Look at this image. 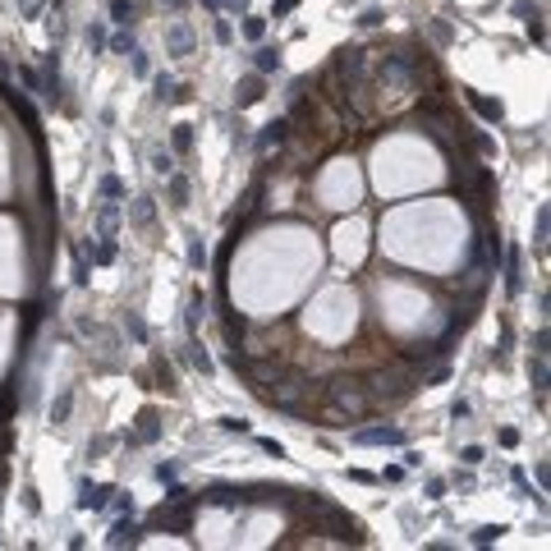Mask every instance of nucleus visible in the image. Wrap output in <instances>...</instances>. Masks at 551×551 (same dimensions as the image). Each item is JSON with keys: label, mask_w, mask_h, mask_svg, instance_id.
Wrapping results in <instances>:
<instances>
[{"label": "nucleus", "mask_w": 551, "mask_h": 551, "mask_svg": "<svg viewBox=\"0 0 551 551\" xmlns=\"http://www.w3.org/2000/svg\"><path fill=\"white\" fill-rule=\"evenodd\" d=\"M414 386H418V377H414V372L377 368V372L363 382V391H368V405H372V409H395V405H405V400L414 395Z\"/></svg>", "instance_id": "obj_1"}, {"label": "nucleus", "mask_w": 551, "mask_h": 551, "mask_svg": "<svg viewBox=\"0 0 551 551\" xmlns=\"http://www.w3.org/2000/svg\"><path fill=\"white\" fill-rule=\"evenodd\" d=\"M326 395L331 405H335V414H345V418H363V414H372V405H368V391L358 377H331L326 382Z\"/></svg>", "instance_id": "obj_2"}, {"label": "nucleus", "mask_w": 551, "mask_h": 551, "mask_svg": "<svg viewBox=\"0 0 551 551\" xmlns=\"http://www.w3.org/2000/svg\"><path fill=\"white\" fill-rule=\"evenodd\" d=\"M193 510H198V496H193V501H161V510L147 519V529L188 533V529H193Z\"/></svg>", "instance_id": "obj_3"}, {"label": "nucleus", "mask_w": 551, "mask_h": 551, "mask_svg": "<svg viewBox=\"0 0 551 551\" xmlns=\"http://www.w3.org/2000/svg\"><path fill=\"white\" fill-rule=\"evenodd\" d=\"M289 138H294V124H289V115H280V120H271V124H266V129L253 138V147H257V152H271V147L280 152Z\"/></svg>", "instance_id": "obj_4"}, {"label": "nucleus", "mask_w": 551, "mask_h": 551, "mask_svg": "<svg viewBox=\"0 0 551 551\" xmlns=\"http://www.w3.org/2000/svg\"><path fill=\"white\" fill-rule=\"evenodd\" d=\"M138 428H133V437H129V446H152L156 437H161V414H156V405H143L138 409Z\"/></svg>", "instance_id": "obj_5"}, {"label": "nucleus", "mask_w": 551, "mask_h": 551, "mask_svg": "<svg viewBox=\"0 0 551 551\" xmlns=\"http://www.w3.org/2000/svg\"><path fill=\"white\" fill-rule=\"evenodd\" d=\"M110 496H115V487H110V483H92V478H83V483H78V510H106Z\"/></svg>", "instance_id": "obj_6"}, {"label": "nucleus", "mask_w": 551, "mask_h": 551, "mask_svg": "<svg viewBox=\"0 0 551 551\" xmlns=\"http://www.w3.org/2000/svg\"><path fill=\"white\" fill-rule=\"evenodd\" d=\"M266 97V74H257V69H253V74H248V78H239V83H234V106H257V101H262Z\"/></svg>", "instance_id": "obj_7"}, {"label": "nucleus", "mask_w": 551, "mask_h": 551, "mask_svg": "<svg viewBox=\"0 0 551 551\" xmlns=\"http://www.w3.org/2000/svg\"><path fill=\"white\" fill-rule=\"evenodd\" d=\"M354 446H405V432L400 428H358L354 432Z\"/></svg>", "instance_id": "obj_8"}, {"label": "nucleus", "mask_w": 551, "mask_h": 551, "mask_svg": "<svg viewBox=\"0 0 551 551\" xmlns=\"http://www.w3.org/2000/svg\"><path fill=\"white\" fill-rule=\"evenodd\" d=\"M152 88H156V101H161V106H179V101H188V92H193V88H184V83H175L170 74H156Z\"/></svg>", "instance_id": "obj_9"}, {"label": "nucleus", "mask_w": 551, "mask_h": 551, "mask_svg": "<svg viewBox=\"0 0 551 551\" xmlns=\"http://www.w3.org/2000/svg\"><path fill=\"white\" fill-rule=\"evenodd\" d=\"M464 101H469V106H474L478 115H483V120H492V124H501V120H506V106H501L496 97H483V92L464 88Z\"/></svg>", "instance_id": "obj_10"}, {"label": "nucleus", "mask_w": 551, "mask_h": 551, "mask_svg": "<svg viewBox=\"0 0 551 551\" xmlns=\"http://www.w3.org/2000/svg\"><path fill=\"white\" fill-rule=\"evenodd\" d=\"M501 262H506V294H519V289H524V253H519V248H506Z\"/></svg>", "instance_id": "obj_11"}, {"label": "nucleus", "mask_w": 551, "mask_h": 551, "mask_svg": "<svg viewBox=\"0 0 551 551\" xmlns=\"http://www.w3.org/2000/svg\"><path fill=\"white\" fill-rule=\"evenodd\" d=\"M165 198H170V207L184 211V207H188V198H193V184H188V175L170 170V175H165Z\"/></svg>", "instance_id": "obj_12"}, {"label": "nucleus", "mask_w": 551, "mask_h": 551, "mask_svg": "<svg viewBox=\"0 0 551 551\" xmlns=\"http://www.w3.org/2000/svg\"><path fill=\"white\" fill-rule=\"evenodd\" d=\"M92 225H97V239H115V230H120V202H101Z\"/></svg>", "instance_id": "obj_13"}, {"label": "nucleus", "mask_w": 551, "mask_h": 551, "mask_svg": "<svg viewBox=\"0 0 551 551\" xmlns=\"http://www.w3.org/2000/svg\"><path fill=\"white\" fill-rule=\"evenodd\" d=\"M165 51L170 55H188L193 51V28H188V23H170V28H165Z\"/></svg>", "instance_id": "obj_14"}, {"label": "nucleus", "mask_w": 551, "mask_h": 551, "mask_svg": "<svg viewBox=\"0 0 551 551\" xmlns=\"http://www.w3.org/2000/svg\"><path fill=\"white\" fill-rule=\"evenodd\" d=\"M138 538H143V529H138V524H133V519H115V529H110V547H133V542H138Z\"/></svg>", "instance_id": "obj_15"}, {"label": "nucleus", "mask_w": 551, "mask_h": 551, "mask_svg": "<svg viewBox=\"0 0 551 551\" xmlns=\"http://www.w3.org/2000/svg\"><path fill=\"white\" fill-rule=\"evenodd\" d=\"M253 69H257V74H276V69H280V46L257 42V51H253Z\"/></svg>", "instance_id": "obj_16"}, {"label": "nucleus", "mask_w": 551, "mask_h": 551, "mask_svg": "<svg viewBox=\"0 0 551 551\" xmlns=\"http://www.w3.org/2000/svg\"><path fill=\"white\" fill-rule=\"evenodd\" d=\"M152 377H156V382H161V386H156V391H165V395H179V382H175V368L165 363L161 354H156V358H152Z\"/></svg>", "instance_id": "obj_17"}, {"label": "nucleus", "mask_w": 551, "mask_h": 551, "mask_svg": "<svg viewBox=\"0 0 551 551\" xmlns=\"http://www.w3.org/2000/svg\"><path fill=\"white\" fill-rule=\"evenodd\" d=\"M184 349H188V363L198 368L202 377H211V372H216V363H211V354L202 349V340H198V335H188V345H184Z\"/></svg>", "instance_id": "obj_18"}, {"label": "nucleus", "mask_w": 551, "mask_h": 551, "mask_svg": "<svg viewBox=\"0 0 551 551\" xmlns=\"http://www.w3.org/2000/svg\"><path fill=\"white\" fill-rule=\"evenodd\" d=\"M202 312H207V294H202V289H193V294H188V312H184V322H188V335H198V322H202Z\"/></svg>", "instance_id": "obj_19"}, {"label": "nucleus", "mask_w": 551, "mask_h": 551, "mask_svg": "<svg viewBox=\"0 0 551 551\" xmlns=\"http://www.w3.org/2000/svg\"><path fill=\"white\" fill-rule=\"evenodd\" d=\"M184 257H188V266H193V271H202V266H207V243H202V234H198V230H188V248H184Z\"/></svg>", "instance_id": "obj_20"}, {"label": "nucleus", "mask_w": 551, "mask_h": 551, "mask_svg": "<svg viewBox=\"0 0 551 551\" xmlns=\"http://www.w3.org/2000/svg\"><path fill=\"white\" fill-rule=\"evenodd\" d=\"M170 152L175 156L193 152V124H175V129H170Z\"/></svg>", "instance_id": "obj_21"}, {"label": "nucleus", "mask_w": 551, "mask_h": 551, "mask_svg": "<svg viewBox=\"0 0 551 551\" xmlns=\"http://www.w3.org/2000/svg\"><path fill=\"white\" fill-rule=\"evenodd\" d=\"M152 216H156V202L152 198H133V207H129L133 225H152Z\"/></svg>", "instance_id": "obj_22"}, {"label": "nucleus", "mask_w": 551, "mask_h": 551, "mask_svg": "<svg viewBox=\"0 0 551 551\" xmlns=\"http://www.w3.org/2000/svg\"><path fill=\"white\" fill-rule=\"evenodd\" d=\"M88 253H92V262L110 266L115 257H120V248H115V239H101V243H88Z\"/></svg>", "instance_id": "obj_23"}, {"label": "nucleus", "mask_w": 551, "mask_h": 551, "mask_svg": "<svg viewBox=\"0 0 551 551\" xmlns=\"http://www.w3.org/2000/svg\"><path fill=\"white\" fill-rule=\"evenodd\" d=\"M106 10H110V23H120V28H124V23H133V14H138V5H133V0H110Z\"/></svg>", "instance_id": "obj_24"}, {"label": "nucleus", "mask_w": 551, "mask_h": 551, "mask_svg": "<svg viewBox=\"0 0 551 551\" xmlns=\"http://www.w3.org/2000/svg\"><path fill=\"white\" fill-rule=\"evenodd\" d=\"M529 382H533V391H547V354L529 358Z\"/></svg>", "instance_id": "obj_25"}, {"label": "nucleus", "mask_w": 551, "mask_h": 551, "mask_svg": "<svg viewBox=\"0 0 551 551\" xmlns=\"http://www.w3.org/2000/svg\"><path fill=\"white\" fill-rule=\"evenodd\" d=\"M83 42L92 46V55H101V51H106V42H110V37H106V28H101V23H88V28H83Z\"/></svg>", "instance_id": "obj_26"}, {"label": "nucleus", "mask_w": 551, "mask_h": 551, "mask_svg": "<svg viewBox=\"0 0 551 551\" xmlns=\"http://www.w3.org/2000/svg\"><path fill=\"white\" fill-rule=\"evenodd\" d=\"M69 414H74V391H65V395H60V400H55V405H51V423H55V428H60V423H65Z\"/></svg>", "instance_id": "obj_27"}, {"label": "nucleus", "mask_w": 551, "mask_h": 551, "mask_svg": "<svg viewBox=\"0 0 551 551\" xmlns=\"http://www.w3.org/2000/svg\"><path fill=\"white\" fill-rule=\"evenodd\" d=\"M501 533H506V524H483V529H474V547H492Z\"/></svg>", "instance_id": "obj_28"}, {"label": "nucleus", "mask_w": 551, "mask_h": 551, "mask_svg": "<svg viewBox=\"0 0 551 551\" xmlns=\"http://www.w3.org/2000/svg\"><path fill=\"white\" fill-rule=\"evenodd\" d=\"M124 331H129L138 345H147V322L138 317V312H124Z\"/></svg>", "instance_id": "obj_29"}, {"label": "nucleus", "mask_w": 551, "mask_h": 551, "mask_svg": "<svg viewBox=\"0 0 551 551\" xmlns=\"http://www.w3.org/2000/svg\"><path fill=\"white\" fill-rule=\"evenodd\" d=\"M101 198H106V202H120L124 198V184H120V179H115V175H101Z\"/></svg>", "instance_id": "obj_30"}, {"label": "nucleus", "mask_w": 551, "mask_h": 551, "mask_svg": "<svg viewBox=\"0 0 551 551\" xmlns=\"http://www.w3.org/2000/svg\"><path fill=\"white\" fill-rule=\"evenodd\" d=\"M152 170H156V175H170V170H175V152L156 147V152H152Z\"/></svg>", "instance_id": "obj_31"}, {"label": "nucleus", "mask_w": 551, "mask_h": 551, "mask_svg": "<svg viewBox=\"0 0 551 551\" xmlns=\"http://www.w3.org/2000/svg\"><path fill=\"white\" fill-rule=\"evenodd\" d=\"M202 5H207L211 14H220V10H234V14H243V10H248V0H202Z\"/></svg>", "instance_id": "obj_32"}, {"label": "nucleus", "mask_w": 551, "mask_h": 551, "mask_svg": "<svg viewBox=\"0 0 551 551\" xmlns=\"http://www.w3.org/2000/svg\"><path fill=\"white\" fill-rule=\"evenodd\" d=\"M386 23V10H377V5H368L363 14H358V28H382Z\"/></svg>", "instance_id": "obj_33"}, {"label": "nucleus", "mask_w": 551, "mask_h": 551, "mask_svg": "<svg viewBox=\"0 0 551 551\" xmlns=\"http://www.w3.org/2000/svg\"><path fill=\"white\" fill-rule=\"evenodd\" d=\"M110 51H115V55H133V51H138V46H133V37L129 33H115V37H110Z\"/></svg>", "instance_id": "obj_34"}, {"label": "nucleus", "mask_w": 551, "mask_h": 551, "mask_svg": "<svg viewBox=\"0 0 551 551\" xmlns=\"http://www.w3.org/2000/svg\"><path fill=\"white\" fill-rule=\"evenodd\" d=\"M243 37H248V42H262L266 37V19H243Z\"/></svg>", "instance_id": "obj_35"}, {"label": "nucleus", "mask_w": 551, "mask_h": 551, "mask_svg": "<svg viewBox=\"0 0 551 551\" xmlns=\"http://www.w3.org/2000/svg\"><path fill=\"white\" fill-rule=\"evenodd\" d=\"M547 234H551V207H538V239H533V243L542 248V243H547Z\"/></svg>", "instance_id": "obj_36"}, {"label": "nucleus", "mask_w": 551, "mask_h": 551, "mask_svg": "<svg viewBox=\"0 0 551 551\" xmlns=\"http://www.w3.org/2000/svg\"><path fill=\"white\" fill-rule=\"evenodd\" d=\"M423 496H428V501H441V496H446V478H428V483H423Z\"/></svg>", "instance_id": "obj_37"}, {"label": "nucleus", "mask_w": 551, "mask_h": 551, "mask_svg": "<svg viewBox=\"0 0 551 551\" xmlns=\"http://www.w3.org/2000/svg\"><path fill=\"white\" fill-rule=\"evenodd\" d=\"M524 23H529V42H533V46L547 42V33H542V14H533V19H524Z\"/></svg>", "instance_id": "obj_38"}, {"label": "nucleus", "mask_w": 551, "mask_h": 551, "mask_svg": "<svg viewBox=\"0 0 551 551\" xmlns=\"http://www.w3.org/2000/svg\"><path fill=\"white\" fill-rule=\"evenodd\" d=\"M19 83H23L28 92H42V78H37V69H28V65L19 69Z\"/></svg>", "instance_id": "obj_39"}, {"label": "nucleus", "mask_w": 551, "mask_h": 551, "mask_svg": "<svg viewBox=\"0 0 551 551\" xmlns=\"http://www.w3.org/2000/svg\"><path fill=\"white\" fill-rule=\"evenodd\" d=\"M129 65H133V74H138V78H152V65H147V55H143V51H133V55H129Z\"/></svg>", "instance_id": "obj_40"}, {"label": "nucleus", "mask_w": 551, "mask_h": 551, "mask_svg": "<svg viewBox=\"0 0 551 551\" xmlns=\"http://www.w3.org/2000/svg\"><path fill=\"white\" fill-rule=\"evenodd\" d=\"M211 33H216V42H220V46H230V42H234V28H230V19H216V28H211Z\"/></svg>", "instance_id": "obj_41"}, {"label": "nucleus", "mask_w": 551, "mask_h": 551, "mask_svg": "<svg viewBox=\"0 0 551 551\" xmlns=\"http://www.w3.org/2000/svg\"><path fill=\"white\" fill-rule=\"evenodd\" d=\"M469 143H474V147H478V152H483V156H496V138H487V133H474Z\"/></svg>", "instance_id": "obj_42"}, {"label": "nucleus", "mask_w": 551, "mask_h": 551, "mask_svg": "<svg viewBox=\"0 0 551 551\" xmlns=\"http://www.w3.org/2000/svg\"><path fill=\"white\" fill-rule=\"evenodd\" d=\"M175 478H179V464H170V460L156 464V483H175Z\"/></svg>", "instance_id": "obj_43"}, {"label": "nucleus", "mask_w": 551, "mask_h": 551, "mask_svg": "<svg viewBox=\"0 0 551 551\" xmlns=\"http://www.w3.org/2000/svg\"><path fill=\"white\" fill-rule=\"evenodd\" d=\"M460 460L469 464V469H474V464H483V446H464V451H460Z\"/></svg>", "instance_id": "obj_44"}, {"label": "nucleus", "mask_w": 551, "mask_h": 551, "mask_svg": "<svg viewBox=\"0 0 551 551\" xmlns=\"http://www.w3.org/2000/svg\"><path fill=\"white\" fill-rule=\"evenodd\" d=\"M496 441H501L506 451H515V446H519V432L515 428H501V432H496Z\"/></svg>", "instance_id": "obj_45"}, {"label": "nucleus", "mask_w": 551, "mask_h": 551, "mask_svg": "<svg viewBox=\"0 0 551 551\" xmlns=\"http://www.w3.org/2000/svg\"><path fill=\"white\" fill-rule=\"evenodd\" d=\"M74 280H78V285H88V257H83V253L74 257Z\"/></svg>", "instance_id": "obj_46"}, {"label": "nucleus", "mask_w": 551, "mask_h": 551, "mask_svg": "<svg viewBox=\"0 0 551 551\" xmlns=\"http://www.w3.org/2000/svg\"><path fill=\"white\" fill-rule=\"evenodd\" d=\"M257 446H262V451H266V455H276V460H285V446H280V441H271V437H262V441H257Z\"/></svg>", "instance_id": "obj_47"}, {"label": "nucleus", "mask_w": 551, "mask_h": 551, "mask_svg": "<svg viewBox=\"0 0 551 551\" xmlns=\"http://www.w3.org/2000/svg\"><path fill=\"white\" fill-rule=\"evenodd\" d=\"M515 14H519V19H533V14H542V10L533 5V0H515Z\"/></svg>", "instance_id": "obj_48"}, {"label": "nucleus", "mask_w": 551, "mask_h": 551, "mask_svg": "<svg viewBox=\"0 0 551 551\" xmlns=\"http://www.w3.org/2000/svg\"><path fill=\"white\" fill-rule=\"evenodd\" d=\"M469 414H474V405H469V400H455V405H451V418H469Z\"/></svg>", "instance_id": "obj_49"}, {"label": "nucleus", "mask_w": 551, "mask_h": 551, "mask_svg": "<svg viewBox=\"0 0 551 551\" xmlns=\"http://www.w3.org/2000/svg\"><path fill=\"white\" fill-rule=\"evenodd\" d=\"M510 478H515L519 496H533V487H529V478H524V469H510Z\"/></svg>", "instance_id": "obj_50"}, {"label": "nucleus", "mask_w": 551, "mask_h": 551, "mask_svg": "<svg viewBox=\"0 0 551 551\" xmlns=\"http://www.w3.org/2000/svg\"><path fill=\"white\" fill-rule=\"evenodd\" d=\"M19 10H23V19H37L42 14V0H19Z\"/></svg>", "instance_id": "obj_51"}, {"label": "nucleus", "mask_w": 551, "mask_h": 551, "mask_svg": "<svg viewBox=\"0 0 551 551\" xmlns=\"http://www.w3.org/2000/svg\"><path fill=\"white\" fill-rule=\"evenodd\" d=\"M110 506H115V515H129V510H133V496H120V492H115V501H110Z\"/></svg>", "instance_id": "obj_52"}, {"label": "nucleus", "mask_w": 551, "mask_h": 551, "mask_svg": "<svg viewBox=\"0 0 551 551\" xmlns=\"http://www.w3.org/2000/svg\"><path fill=\"white\" fill-rule=\"evenodd\" d=\"M547 345H551V335H547V326L533 335V354H547Z\"/></svg>", "instance_id": "obj_53"}, {"label": "nucleus", "mask_w": 551, "mask_h": 551, "mask_svg": "<svg viewBox=\"0 0 551 551\" xmlns=\"http://www.w3.org/2000/svg\"><path fill=\"white\" fill-rule=\"evenodd\" d=\"M23 506L33 510V515H37V510H42V501H37V492H33V487H23Z\"/></svg>", "instance_id": "obj_54"}, {"label": "nucleus", "mask_w": 551, "mask_h": 551, "mask_svg": "<svg viewBox=\"0 0 551 551\" xmlns=\"http://www.w3.org/2000/svg\"><path fill=\"white\" fill-rule=\"evenodd\" d=\"M220 428H225V432H248V423H243V418H220Z\"/></svg>", "instance_id": "obj_55"}, {"label": "nucleus", "mask_w": 551, "mask_h": 551, "mask_svg": "<svg viewBox=\"0 0 551 551\" xmlns=\"http://www.w3.org/2000/svg\"><path fill=\"white\" fill-rule=\"evenodd\" d=\"M400 478H405V469H400V464H391V469L382 474V483H400Z\"/></svg>", "instance_id": "obj_56"}, {"label": "nucleus", "mask_w": 551, "mask_h": 551, "mask_svg": "<svg viewBox=\"0 0 551 551\" xmlns=\"http://www.w3.org/2000/svg\"><path fill=\"white\" fill-rule=\"evenodd\" d=\"M455 487L460 492H474V474H455Z\"/></svg>", "instance_id": "obj_57"}, {"label": "nucleus", "mask_w": 551, "mask_h": 551, "mask_svg": "<svg viewBox=\"0 0 551 551\" xmlns=\"http://www.w3.org/2000/svg\"><path fill=\"white\" fill-rule=\"evenodd\" d=\"M405 469H423V455L418 451H405Z\"/></svg>", "instance_id": "obj_58"}, {"label": "nucleus", "mask_w": 551, "mask_h": 551, "mask_svg": "<svg viewBox=\"0 0 551 551\" xmlns=\"http://www.w3.org/2000/svg\"><path fill=\"white\" fill-rule=\"evenodd\" d=\"M299 10V0H276V14H294Z\"/></svg>", "instance_id": "obj_59"}, {"label": "nucleus", "mask_w": 551, "mask_h": 551, "mask_svg": "<svg viewBox=\"0 0 551 551\" xmlns=\"http://www.w3.org/2000/svg\"><path fill=\"white\" fill-rule=\"evenodd\" d=\"M5 483H10V469H5V464H0V492H5Z\"/></svg>", "instance_id": "obj_60"}, {"label": "nucleus", "mask_w": 551, "mask_h": 551, "mask_svg": "<svg viewBox=\"0 0 551 551\" xmlns=\"http://www.w3.org/2000/svg\"><path fill=\"white\" fill-rule=\"evenodd\" d=\"M165 5H170V10H175V14H179V10H184V5H188V0H165Z\"/></svg>", "instance_id": "obj_61"}]
</instances>
